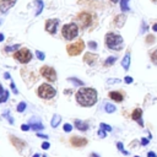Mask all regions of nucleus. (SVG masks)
<instances>
[{
	"label": "nucleus",
	"instance_id": "8fccbe9b",
	"mask_svg": "<svg viewBox=\"0 0 157 157\" xmlns=\"http://www.w3.org/2000/svg\"><path fill=\"white\" fill-rule=\"evenodd\" d=\"M110 1H113V2H118V0H110Z\"/></svg>",
	"mask_w": 157,
	"mask_h": 157
},
{
	"label": "nucleus",
	"instance_id": "c03bdc74",
	"mask_svg": "<svg viewBox=\"0 0 157 157\" xmlns=\"http://www.w3.org/2000/svg\"><path fill=\"white\" fill-rule=\"evenodd\" d=\"M37 136H39V137H43V139H47V137H48L47 135H43V134H39V132L37 134Z\"/></svg>",
	"mask_w": 157,
	"mask_h": 157
},
{
	"label": "nucleus",
	"instance_id": "f8f14e48",
	"mask_svg": "<svg viewBox=\"0 0 157 157\" xmlns=\"http://www.w3.org/2000/svg\"><path fill=\"white\" fill-rule=\"evenodd\" d=\"M71 144L74 146H85L87 144V140L85 137H77V136H74L71 137Z\"/></svg>",
	"mask_w": 157,
	"mask_h": 157
},
{
	"label": "nucleus",
	"instance_id": "c756f323",
	"mask_svg": "<svg viewBox=\"0 0 157 157\" xmlns=\"http://www.w3.org/2000/svg\"><path fill=\"white\" fill-rule=\"evenodd\" d=\"M7 97H9V92H7V91H4V93H2V96L0 97V103H2V102H5V101L7 99Z\"/></svg>",
	"mask_w": 157,
	"mask_h": 157
},
{
	"label": "nucleus",
	"instance_id": "ea45409f",
	"mask_svg": "<svg viewBox=\"0 0 157 157\" xmlns=\"http://www.w3.org/2000/svg\"><path fill=\"white\" fill-rule=\"evenodd\" d=\"M147 157H157V155H156V152H153V151H148V152H147Z\"/></svg>",
	"mask_w": 157,
	"mask_h": 157
},
{
	"label": "nucleus",
	"instance_id": "3c124183",
	"mask_svg": "<svg viewBox=\"0 0 157 157\" xmlns=\"http://www.w3.org/2000/svg\"><path fill=\"white\" fill-rule=\"evenodd\" d=\"M33 157H39V155H34V156H33Z\"/></svg>",
	"mask_w": 157,
	"mask_h": 157
},
{
	"label": "nucleus",
	"instance_id": "e433bc0d",
	"mask_svg": "<svg viewBox=\"0 0 157 157\" xmlns=\"http://www.w3.org/2000/svg\"><path fill=\"white\" fill-rule=\"evenodd\" d=\"M11 90H12V92L15 93V94H17L18 93V91H17V88H16V86H15V83L11 81Z\"/></svg>",
	"mask_w": 157,
	"mask_h": 157
},
{
	"label": "nucleus",
	"instance_id": "603ef678",
	"mask_svg": "<svg viewBox=\"0 0 157 157\" xmlns=\"http://www.w3.org/2000/svg\"><path fill=\"white\" fill-rule=\"evenodd\" d=\"M134 157H140V156H134Z\"/></svg>",
	"mask_w": 157,
	"mask_h": 157
},
{
	"label": "nucleus",
	"instance_id": "0eeeda50",
	"mask_svg": "<svg viewBox=\"0 0 157 157\" xmlns=\"http://www.w3.org/2000/svg\"><path fill=\"white\" fill-rule=\"evenodd\" d=\"M40 74H42V76H43L44 78L49 80L50 82H54V81L56 80V72H55V70H54L53 67H50V66H43L42 70H40Z\"/></svg>",
	"mask_w": 157,
	"mask_h": 157
},
{
	"label": "nucleus",
	"instance_id": "f03ea898",
	"mask_svg": "<svg viewBox=\"0 0 157 157\" xmlns=\"http://www.w3.org/2000/svg\"><path fill=\"white\" fill-rule=\"evenodd\" d=\"M124 40L120 34L109 32L105 34V45L112 50H120L123 48Z\"/></svg>",
	"mask_w": 157,
	"mask_h": 157
},
{
	"label": "nucleus",
	"instance_id": "09e8293b",
	"mask_svg": "<svg viewBox=\"0 0 157 157\" xmlns=\"http://www.w3.org/2000/svg\"><path fill=\"white\" fill-rule=\"evenodd\" d=\"M2 40H4V34L0 33V42H2Z\"/></svg>",
	"mask_w": 157,
	"mask_h": 157
},
{
	"label": "nucleus",
	"instance_id": "4be33fe9",
	"mask_svg": "<svg viewBox=\"0 0 157 157\" xmlns=\"http://www.w3.org/2000/svg\"><path fill=\"white\" fill-rule=\"evenodd\" d=\"M34 4L37 5V11H36V15H39L43 10V1L42 0H36Z\"/></svg>",
	"mask_w": 157,
	"mask_h": 157
},
{
	"label": "nucleus",
	"instance_id": "72a5a7b5",
	"mask_svg": "<svg viewBox=\"0 0 157 157\" xmlns=\"http://www.w3.org/2000/svg\"><path fill=\"white\" fill-rule=\"evenodd\" d=\"M146 31H147V25H146L145 21H142L141 22V33H145Z\"/></svg>",
	"mask_w": 157,
	"mask_h": 157
},
{
	"label": "nucleus",
	"instance_id": "7c9ffc66",
	"mask_svg": "<svg viewBox=\"0 0 157 157\" xmlns=\"http://www.w3.org/2000/svg\"><path fill=\"white\" fill-rule=\"evenodd\" d=\"M140 144H141V146H147V145L150 144V139H148V137H142Z\"/></svg>",
	"mask_w": 157,
	"mask_h": 157
},
{
	"label": "nucleus",
	"instance_id": "393cba45",
	"mask_svg": "<svg viewBox=\"0 0 157 157\" xmlns=\"http://www.w3.org/2000/svg\"><path fill=\"white\" fill-rule=\"evenodd\" d=\"M151 61H152V64L157 65V48L151 53Z\"/></svg>",
	"mask_w": 157,
	"mask_h": 157
},
{
	"label": "nucleus",
	"instance_id": "58836bf2",
	"mask_svg": "<svg viewBox=\"0 0 157 157\" xmlns=\"http://www.w3.org/2000/svg\"><path fill=\"white\" fill-rule=\"evenodd\" d=\"M124 81H125L126 83H131V82H132V77H131V76H126V77L124 78Z\"/></svg>",
	"mask_w": 157,
	"mask_h": 157
},
{
	"label": "nucleus",
	"instance_id": "20e7f679",
	"mask_svg": "<svg viewBox=\"0 0 157 157\" xmlns=\"http://www.w3.org/2000/svg\"><path fill=\"white\" fill-rule=\"evenodd\" d=\"M77 33H78V28H77V26H76L75 23H67V25H65V26L63 27V29H61V34H63V37L66 38V39H72V38H75V37L77 36Z\"/></svg>",
	"mask_w": 157,
	"mask_h": 157
},
{
	"label": "nucleus",
	"instance_id": "a878e982",
	"mask_svg": "<svg viewBox=\"0 0 157 157\" xmlns=\"http://www.w3.org/2000/svg\"><path fill=\"white\" fill-rule=\"evenodd\" d=\"M115 60H117L115 56H109V58H107V60L104 61V65H112V64L115 63Z\"/></svg>",
	"mask_w": 157,
	"mask_h": 157
},
{
	"label": "nucleus",
	"instance_id": "6ab92c4d",
	"mask_svg": "<svg viewBox=\"0 0 157 157\" xmlns=\"http://www.w3.org/2000/svg\"><path fill=\"white\" fill-rule=\"evenodd\" d=\"M60 120H61L60 115H58V114H54V115H53V119H52V126H53V128H56V126L59 125Z\"/></svg>",
	"mask_w": 157,
	"mask_h": 157
},
{
	"label": "nucleus",
	"instance_id": "de8ad7c7",
	"mask_svg": "<svg viewBox=\"0 0 157 157\" xmlns=\"http://www.w3.org/2000/svg\"><path fill=\"white\" fill-rule=\"evenodd\" d=\"M152 29H153V31H156V32H157V23H155V25H153V26H152Z\"/></svg>",
	"mask_w": 157,
	"mask_h": 157
},
{
	"label": "nucleus",
	"instance_id": "864d4df0",
	"mask_svg": "<svg viewBox=\"0 0 157 157\" xmlns=\"http://www.w3.org/2000/svg\"><path fill=\"white\" fill-rule=\"evenodd\" d=\"M152 1H157V0H152Z\"/></svg>",
	"mask_w": 157,
	"mask_h": 157
},
{
	"label": "nucleus",
	"instance_id": "49530a36",
	"mask_svg": "<svg viewBox=\"0 0 157 157\" xmlns=\"http://www.w3.org/2000/svg\"><path fill=\"white\" fill-rule=\"evenodd\" d=\"M2 93H4V88H2V86L0 85V97L2 96Z\"/></svg>",
	"mask_w": 157,
	"mask_h": 157
},
{
	"label": "nucleus",
	"instance_id": "a18cd8bd",
	"mask_svg": "<svg viewBox=\"0 0 157 157\" xmlns=\"http://www.w3.org/2000/svg\"><path fill=\"white\" fill-rule=\"evenodd\" d=\"M90 157H99V156H98L97 153H94V152H92V153L90 155Z\"/></svg>",
	"mask_w": 157,
	"mask_h": 157
},
{
	"label": "nucleus",
	"instance_id": "5701e85b",
	"mask_svg": "<svg viewBox=\"0 0 157 157\" xmlns=\"http://www.w3.org/2000/svg\"><path fill=\"white\" fill-rule=\"evenodd\" d=\"M117 147H118V150H119L121 153H124L125 156H129V155H130L128 151L124 150V145H123V142H117Z\"/></svg>",
	"mask_w": 157,
	"mask_h": 157
},
{
	"label": "nucleus",
	"instance_id": "9b49d317",
	"mask_svg": "<svg viewBox=\"0 0 157 157\" xmlns=\"http://www.w3.org/2000/svg\"><path fill=\"white\" fill-rule=\"evenodd\" d=\"M16 0H1L0 1V11L1 12H6L10 7H12L15 5Z\"/></svg>",
	"mask_w": 157,
	"mask_h": 157
},
{
	"label": "nucleus",
	"instance_id": "39448f33",
	"mask_svg": "<svg viewBox=\"0 0 157 157\" xmlns=\"http://www.w3.org/2000/svg\"><path fill=\"white\" fill-rule=\"evenodd\" d=\"M13 58H15L17 61H20V63L26 64V63H28V61L32 59V54H31V52H29L28 49L23 48V49H20L18 52H16L15 55H13Z\"/></svg>",
	"mask_w": 157,
	"mask_h": 157
},
{
	"label": "nucleus",
	"instance_id": "cd10ccee",
	"mask_svg": "<svg viewBox=\"0 0 157 157\" xmlns=\"http://www.w3.org/2000/svg\"><path fill=\"white\" fill-rule=\"evenodd\" d=\"M99 126H101V129H103V130H105V131H112V126H109L108 124L101 123V124H99Z\"/></svg>",
	"mask_w": 157,
	"mask_h": 157
},
{
	"label": "nucleus",
	"instance_id": "79ce46f5",
	"mask_svg": "<svg viewBox=\"0 0 157 157\" xmlns=\"http://www.w3.org/2000/svg\"><path fill=\"white\" fill-rule=\"evenodd\" d=\"M21 128H22V130H23V131H26V130H28V129H31V128H29V125H22Z\"/></svg>",
	"mask_w": 157,
	"mask_h": 157
},
{
	"label": "nucleus",
	"instance_id": "f257e3e1",
	"mask_svg": "<svg viewBox=\"0 0 157 157\" xmlns=\"http://www.w3.org/2000/svg\"><path fill=\"white\" fill-rule=\"evenodd\" d=\"M76 101L82 107H91L97 102V91L90 87L80 88L76 92Z\"/></svg>",
	"mask_w": 157,
	"mask_h": 157
},
{
	"label": "nucleus",
	"instance_id": "dca6fc26",
	"mask_svg": "<svg viewBox=\"0 0 157 157\" xmlns=\"http://www.w3.org/2000/svg\"><path fill=\"white\" fill-rule=\"evenodd\" d=\"M121 66L124 67V70H129V66H130V54H129V53L123 58V60H121Z\"/></svg>",
	"mask_w": 157,
	"mask_h": 157
},
{
	"label": "nucleus",
	"instance_id": "a19ab883",
	"mask_svg": "<svg viewBox=\"0 0 157 157\" xmlns=\"http://www.w3.org/2000/svg\"><path fill=\"white\" fill-rule=\"evenodd\" d=\"M42 148H43V150L49 148V142H43V144H42Z\"/></svg>",
	"mask_w": 157,
	"mask_h": 157
},
{
	"label": "nucleus",
	"instance_id": "c9c22d12",
	"mask_svg": "<svg viewBox=\"0 0 157 157\" xmlns=\"http://www.w3.org/2000/svg\"><path fill=\"white\" fill-rule=\"evenodd\" d=\"M71 129H72V126H71L70 124H65V125H64V131L69 132V131H71Z\"/></svg>",
	"mask_w": 157,
	"mask_h": 157
},
{
	"label": "nucleus",
	"instance_id": "f3484780",
	"mask_svg": "<svg viewBox=\"0 0 157 157\" xmlns=\"http://www.w3.org/2000/svg\"><path fill=\"white\" fill-rule=\"evenodd\" d=\"M125 20H126V17H125L124 15H118V16L115 17L114 22H115V25H117L118 27H123V25L125 23Z\"/></svg>",
	"mask_w": 157,
	"mask_h": 157
},
{
	"label": "nucleus",
	"instance_id": "9d476101",
	"mask_svg": "<svg viewBox=\"0 0 157 157\" xmlns=\"http://www.w3.org/2000/svg\"><path fill=\"white\" fill-rule=\"evenodd\" d=\"M131 118H132V120L137 121V124H139L140 126H144L142 109H141V108H136V109H134V112H132V114H131Z\"/></svg>",
	"mask_w": 157,
	"mask_h": 157
},
{
	"label": "nucleus",
	"instance_id": "ddd939ff",
	"mask_svg": "<svg viewBox=\"0 0 157 157\" xmlns=\"http://www.w3.org/2000/svg\"><path fill=\"white\" fill-rule=\"evenodd\" d=\"M109 98H112V99L115 101V102H121V101L124 99V96L121 94V92L112 91V92H109Z\"/></svg>",
	"mask_w": 157,
	"mask_h": 157
},
{
	"label": "nucleus",
	"instance_id": "aec40b11",
	"mask_svg": "<svg viewBox=\"0 0 157 157\" xmlns=\"http://www.w3.org/2000/svg\"><path fill=\"white\" fill-rule=\"evenodd\" d=\"M115 105H113L112 103H105L104 104V110L107 112V113H114L115 112Z\"/></svg>",
	"mask_w": 157,
	"mask_h": 157
},
{
	"label": "nucleus",
	"instance_id": "f704fd0d",
	"mask_svg": "<svg viewBox=\"0 0 157 157\" xmlns=\"http://www.w3.org/2000/svg\"><path fill=\"white\" fill-rule=\"evenodd\" d=\"M98 136H99V137H102V139H103V137H105V136H107V132H105V130H103V129H99V130H98Z\"/></svg>",
	"mask_w": 157,
	"mask_h": 157
},
{
	"label": "nucleus",
	"instance_id": "c85d7f7f",
	"mask_svg": "<svg viewBox=\"0 0 157 157\" xmlns=\"http://www.w3.org/2000/svg\"><path fill=\"white\" fill-rule=\"evenodd\" d=\"M36 56H37L39 60H44V58H45L44 53H43V52H39V50H37V52H36Z\"/></svg>",
	"mask_w": 157,
	"mask_h": 157
},
{
	"label": "nucleus",
	"instance_id": "423d86ee",
	"mask_svg": "<svg viewBox=\"0 0 157 157\" xmlns=\"http://www.w3.org/2000/svg\"><path fill=\"white\" fill-rule=\"evenodd\" d=\"M83 47H85L83 42H82V40H77V42H75V43L67 45V53H69L70 55H78V54L82 52Z\"/></svg>",
	"mask_w": 157,
	"mask_h": 157
},
{
	"label": "nucleus",
	"instance_id": "4c0bfd02",
	"mask_svg": "<svg viewBox=\"0 0 157 157\" xmlns=\"http://www.w3.org/2000/svg\"><path fill=\"white\" fill-rule=\"evenodd\" d=\"M88 47H90L91 49H96V48H97V43H96V42H90V43H88Z\"/></svg>",
	"mask_w": 157,
	"mask_h": 157
},
{
	"label": "nucleus",
	"instance_id": "bb28decb",
	"mask_svg": "<svg viewBox=\"0 0 157 157\" xmlns=\"http://www.w3.org/2000/svg\"><path fill=\"white\" fill-rule=\"evenodd\" d=\"M156 42V38H155V36H152V34H148L147 37H146V43L147 44H151V43H155Z\"/></svg>",
	"mask_w": 157,
	"mask_h": 157
},
{
	"label": "nucleus",
	"instance_id": "473e14b6",
	"mask_svg": "<svg viewBox=\"0 0 157 157\" xmlns=\"http://www.w3.org/2000/svg\"><path fill=\"white\" fill-rule=\"evenodd\" d=\"M69 80H70L71 82H74L75 85H77V86H78V85H80V86H82V85H83V82H82V81H80V80H76V78H74V77H71V78H69Z\"/></svg>",
	"mask_w": 157,
	"mask_h": 157
},
{
	"label": "nucleus",
	"instance_id": "37998d69",
	"mask_svg": "<svg viewBox=\"0 0 157 157\" xmlns=\"http://www.w3.org/2000/svg\"><path fill=\"white\" fill-rule=\"evenodd\" d=\"M4 77H5L6 80H10V78H11V77H10V74H9V72H5V74H4Z\"/></svg>",
	"mask_w": 157,
	"mask_h": 157
},
{
	"label": "nucleus",
	"instance_id": "4468645a",
	"mask_svg": "<svg viewBox=\"0 0 157 157\" xmlns=\"http://www.w3.org/2000/svg\"><path fill=\"white\" fill-rule=\"evenodd\" d=\"M85 61L87 63V64H90V65H93L94 63H96V59H97V55L96 54H92V53H87V54H85Z\"/></svg>",
	"mask_w": 157,
	"mask_h": 157
},
{
	"label": "nucleus",
	"instance_id": "412c9836",
	"mask_svg": "<svg viewBox=\"0 0 157 157\" xmlns=\"http://www.w3.org/2000/svg\"><path fill=\"white\" fill-rule=\"evenodd\" d=\"M29 128L33 129V130H42V129H43V125H42L39 121H37V123L31 121V123H29Z\"/></svg>",
	"mask_w": 157,
	"mask_h": 157
},
{
	"label": "nucleus",
	"instance_id": "7ed1b4c3",
	"mask_svg": "<svg viewBox=\"0 0 157 157\" xmlns=\"http://www.w3.org/2000/svg\"><path fill=\"white\" fill-rule=\"evenodd\" d=\"M55 93H56L55 88L52 87L48 83H43L38 88V96L42 97L43 99H50V98H53L55 96Z\"/></svg>",
	"mask_w": 157,
	"mask_h": 157
},
{
	"label": "nucleus",
	"instance_id": "b1692460",
	"mask_svg": "<svg viewBox=\"0 0 157 157\" xmlns=\"http://www.w3.org/2000/svg\"><path fill=\"white\" fill-rule=\"evenodd\" d=\"M16 49H20V44H15V45H7L5 48V52L6 53H10V52H13Z\"/></svg>",
	"mask_w": 157,
	"mask_h": 157
},
{
	"label": "nucleus",
	"instance_id": "a211bd4d",
	"mask_svg": "<svg viewBox=\"0 0 157 157\" xmlns=\"http://www.w3.org/2000/svg\"><path fill=\"white\" fill-rule=\"evenodd\" d=\"M120 9L123 12H126L130 10L129 7V0H120Z\"/></svg>",
	"mask_w": 157,
	"mask_h": 157
},
{
	"label": "nucleus",
	"instance_id": "1a4fd4ad",
	"mask_svg": "<svg viewBox=\"0 0 157 157\" xmlns=\"http://www.w3.org/2000/svg\"><path fill=\"white\" fill-rule=\"evenodd\" d=\"M58 25H59V20H58V18L48 20V21L45 22V29H47V32H49V33H55Z\"/></svg>",
	"mask_w": 157,
	"mask_h": 157
},
{
	"label": "nucleus",
	"instance_id": "6e6552de",
	"mask_svg": "<svg viewBox=\"0 0 157 157\" xmlns=\"http://www.w3.org/2000/svg\"><path fill=\"white\" fill-rule=\"evenodd\" d=\"M77 18L80 20L82 27H88V26L91 25V22H92V16H91L88 12H81V13L77 16Z\"/></svg>",
	"mask_w": 157,
	"mask_h": 157
},
{
	"label": "nucleus",
	"instance_id": "2f4dec72",
	"mask_svg": "<svg viewBox=\"0 0 157 157\" xmlns=\"http://www.w3.org/2000/svg\"><path fill=\"white\" fill-rule=\"evenodd\" d=\"M25 108H26V103H25V102H21V103L17 105V110H18V112H23Z\"/></svg>",
	"mask_w": 157,
	"mask_h": 157
},
{
	"label": "nucleus",
	"instance_id": "2eb2a0df",
	"mask_svg": "<svg viewBox=\"0 0 157 157\" xmlns=\"http://www.w3.org/2000/svg\"><path fill=\"white\" fill-rule=\"evenodd\" d=\"M75 126L81 131H86L88 129V123L82 121V120H75Z\"/></svg>",
	"mask_w": 157,
	"mask_h": 157
}]
</instances>
